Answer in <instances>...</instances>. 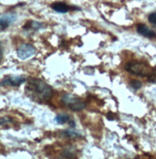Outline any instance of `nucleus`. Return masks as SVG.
Returning <instances> with one entry per match:
<instances>
[{"mask_svg": "<svg viewBox=\"0 0 156 159\" xmlns=\"http://www.w3.org/2000/svg\"><path fill=\"white\" fill-rule=\"evenodd\" d=\"M26 77L23 75H7L1 81V86L18 87L26 81Z\"/></svg>", "mask_w": 156, "mask_h": 159, "instance_id": "39448f33", "label": "nucleus"}, {"mask_svg": "<svg viewBox=\"0 0 156 159\" xmlns=\"http://www.w3.org/2000/svg\"><path fill=\"white\" fill-rule=\"evenodd\" d=\"M129 84L134 90H138V89L142 88V83L138 80H131Z\"/></svg>", "mask_w": 156, "mask_h": 159, "instance_id": "f8f14e48", "label": "nucleus"}, {"mask_svg": "<svg viewBox=\"0 0 156 159\" xmlns=\"http://www.w3.org/2000/svg\"><path fill=\"white\" fill-rule=\"evenodd\" d=\"M64 134L69 138H74V137H80V134L76 132L74 129H68L64 131Z\"/></svg>", "mask_w": 156, "mask_h": 159, "instance_id": "9d476101", "label": "nucleus"}, {"mask_svg": "<svg viewBox=\"0 0 156 159\" xmlns=\"http://www.w3.org/2000/svg\"><path fill=\"white\" fill-rule=\"evenodd\" d=\"M125 70L132 74L138 76H146L149 74L151 69L149 66L148 63L145 62H140V61H130L126 64Z\"/></svg>", "mask_w": 156, "mask_h": 159, "instance_id": "f03ea898", "label": "nucleus"}, {"mask_svg": "<svg viewBox=\"0 0 156 159\" xmlns=\"http://www.w3.org/2000/svg\"><path fill=\"white\" fill-rule=\"evenodd\" d=\"M62 102L64 105L68 106L70 110L72 111H81L85 109L86 107V102L84 100H82L80 98L70 95V93H65L62 98H61Z\"/></svg>", "mask_w": 156, "mask_h": 159, "instance_id": "7ed1b4c3", "label": "nucleus"}, {"mask_svg": "<svg viewBox=\"0 0 156 159\" xmlns=\"http://www.w3.org/2000/svg\"><path fill=\"white\" fill-rule=\"evenodd\" d=\"M25 91L27 96L37 101H47L53 93V90L48 84L39 78L28 79Z\"/></svg>", "mask_w": 156, "mask_h": 159, "instance_id": "f257e3e1", "label": "nucleus"}, {"mask_svg": "<svg viewBox=\"0 0 156 159\" xmlns=\"http://www.w3.org/2000/svg\"><path fill=\"white\" fill-rule=\"evenodd\" d=\"M71 120V118L66 114V113H60L57 114V116L55 117V120L57 121V124L59 125H64V124H69V121Z\"/></svg>", "mask_w": 156, "mask_h": 159, "instance_id": "1a4fd4ad", "label": "nucleus"}, {"mask_svg": "<svg viewBox=\"0 0 156 159\" xmlns=\"http://www.w3.org/2000/svg\"><path fill=\"white\" fill-rule=\"evenodd\" d=\"M37 50L34 46L30 43H22L17 48L16 54L17 57L21 60H26L28 58H31L32 56L36 54Z\"/></svg>", "mask_w": 156, "mask_h": 159, "instance_id": "20e7f679", "label": "nucleus"}, {"mask_svg": "<svg viewBox=\"0 0 156 159\" xmlns=\"http://www.w3.org/2000/svg\"><path fill=\"white\" fill-rule=\"evenodd\" d=\"M148 80L151 83H155L156 84V67L151 69L149 74L148 75Z\"/></svg>", "mask_w": 156, "mask_h": 159, "instance_id": "9b49d317", "label": "nucleus"}, {"mask_svg": "<svg viewBox=\"0 0 156 159\" xmlns=\"http://www.w3.org/2000/svg\"><path fill=\"white\" fill-rule=\"evenodd\" d=\"M51 8L55 12L57 13H61V14H65L67 12H69L70 10V7L65 3L63 2H56V3H53L51 5Z\"/></svg>", "mask_w": 156, "mask_h": 159, "instance_id": "6e6552de", "label": "nucleus"}, {"mask_svg": "<svg viewBox=\"0 0 156 159\" xmlns=\"http://www.w3.org/2000/svg\"><path fill=\"white\" fill-rule=\"evenodd\" d=\"M16 20V16L13 14H5L1 16V18H0V25H1V30H5L8 26H10V24H12L13 22H15V20Z\"/></svg>", "mask_w": 156, "mask_h": 159, "instance_id": "423d86ee", "label": "nucleus"}, {"mask_svg": "<svg viewBox=\"0 0 156 159\" xmlns=\"http://www.w3.org/2000/svg\"><path fill=\"white\" fill-rule=\"evenodd\" d=\"M149 21L156 27V12H153L149 16Z\"/></svg>", "mask_w": 156, "mask_h": 159, "instance_id": "ddd939ff", "label": "nucleus"}, {"mask_svg": "<svg viewBox=\"0 0 156 159\" xmlns=\"http://www.w3.org/2000/svg\"><path fill=\"white\" fill-rule=\"evenodd\" d=\"M137 32H138L140 35L145 37V38H155L156 37L155 32L153 30L149 29L148 26L143 23H140L137 25Z\"/></svg>", "mask_w": 156, "mask_h": 159, "instance_id": "0eeeda50", "label": "nucleus"}]
</instances>
